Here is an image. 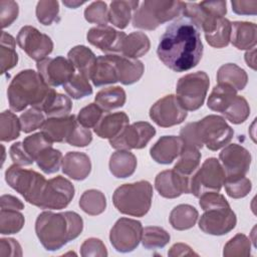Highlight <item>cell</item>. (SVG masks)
<instances>
[{"label":"cell","instance_id":"1","mask_svg":"<svg viewBox=\"0 0 257 257\" xmlns=\"http://www.w3.org/2000/svg\"><path fill=\"white\" fill-rule=\"evenodd\" d=\"M157 53L160 60L176 72L192 69L203 55L199 27L188 17L178 18L166 28Z\"/></svg>","mask_w":257,"mask_h":257},{"label":"cell","instance_id":"2","mask_svg":"<svg viewBox=\"0 0 257 257\" xmlns=\"http://www.w3.org/2000/svg\"><path fill=\"white\" fill-rule=\"evenodd\" d=\"M83 229V220L75 212H42L35 222V233L48 251H56L77 238Z\"/></svg>","mask_w":257,"mask_h":257},{"label":"cell","instance_id":"3","mask_svg":"<svg viewBox=\"0 0 257 257\" xmlns=\"http://www.w3.org/2000/svg\"><path fill=\"white\" fill-rule=\"evenodd\" d=\"M53 91L38 72L25 69L13 77L7 89V96L10 108L14 111H21L28 105L42 110Z\"/></svg>","mask_w":257,"mask_h":257},{"label":"cell","instance_id":"4","mask_svg":"<svg viewBox=\"0 0 257 257\" xmlns=\"http://www.w3.org/2000/svg\"><path fill=\"white\" fill-rule=\"evenodd\" d=\"M153 187L148 181L123 184L115 189L112 195L114 207L122 214L143 217L152 205Z\"/></svg>","mask_w":257,"mask_h":257},{"label":"cell","instance_id":"5","mask_svg":"<svg viewBox=\"0 0 257 257\" xmlns=\"http://www.w3.org/2000/svg\"><path fill=\"white\" fill-rule=\"evenodd\" d=\"M184 2L169 0H146L133 14V26L145 30H154L182 15Z\"/></svg>","mask_w":257,"mask_h":257},{"label":"cell","instance_id":"6","mask_svg":"<svg viewBox=\"0 0 257 257\" xmlns=\"http://www.w3.org/2000/svg\"><path fill=\"white\" fill-rule=\"evenodd\" d=\"M7 184L19 193L25 201L36 207L39 206L47 180L39 173L33 170L21 168V166L12 165L5 172Z\"/></svg>","mask_w":257,"mask_h":257},{"label":"cell","instance_id":"7","mask_svg":"<svg viewBox=\"0 0 257 257\" xmlns=\"http://www.w3.org/2000/svg\"><path fill=\"white\" fill-rule=\"evenodd\" d=\"M209 84L210 79L205 71L186 74L177 82L176 96L186 110H197L205 101Z\"/></svg>","mask_w":257,"mask_h":257},{"label":"cell","instance_id":"8","mask_svg":"<svg viewBox=\"0 0 257 257\" xmlns=\"http://www.w3.org/2000/svg\"><path fill=\"white\" fill-rule=\"evenodd\" d=\"M195 131L200 143L211 151H218L228 145L233 136V128L225 118L216 114H210L195 121Z\"/></svg>","mask_w":257,"mask_h":257},{"label":"cell","instance_id":"9","mask_svg":"<svg viewBox=\"0 0 257 257\" xmlns=\"http://www.w3.org/2000/svg\"><path fill=\"white\" fill-rule=\"evenodd\" d=\"M226 179L222 165L216 158L207 159L191 178L190 194L200 197L206 192H219Z\"/></svg>","mask_w":257,"mask_h":257},{"label":"cell","instance_id":"10","mask_svg":"<svg viewBox=\"0 0 257 257\" xmlns=\"http://www.w3.org/2000/svg\"><path fill=\"white\" fill-rule=\"evenodd\" d=\"M226 13V1H202L200 3L184 2L182 15L190 18L206 34Z\"/></svg>","mask_w":257,"mask_h":257},{"label":"cell","instance_id":"11","mask_svg":"<svg viewBox=\"0 0 257 257\" xmlns=\"http://www.w3.org/2000/svg\"><path fill=\"white\" fill-rule=\"evenodd\" d=\"M142 234L143 226L140 221L128 218H120L110 229V244L117 252H132L140 244Z\"/></svg>","mask_w":257,"mask_h":257},{"label":"cell","instance_id":"12","mask_svg":"<svg viewBox=\"0 0 257 257\" xmlns=\"http://www.w3.org/2000/svg\"><path fill=\"white\" fill-rule=\"evenodd\" d=\"M156 135V128L147 121H138L127 124L113 139L109 140V145L115 150L143 149Z\"/></svg>","mask_w":257,"mask_h":257},{"label":"cell","instance_id":"13","mask_svg":"<svg viewBox=\"0 0 257 257\" xmlns=\"http://www.w3.org/2000/svg\"><path fill=\"white\" fill-rule=\"evenodd\" d=\"M16 42L30 58L37 62L46 58L53 49L51 38L30 25L23 26L19 30Z\"/></svg>","mask_w":257,"mask_h":257},{"label":"cell","instance_id":"14","mask_svg":"<svg viewBox=\"0 0 257 257\" xmlns=\"http://www.w3.org/2000/svg\"><path fill=\"white\" fill-rule=\"evenodd\" d=\"M74 196V187L67 179L57 176L47 180L38 208L60 210L68 206Z\"/></svg>","mask_w":257,"mask_h":257},{"label":"cell","instance_id":"15","mask_svg":"<svg viewBox=\"0 0 257 257\" xmlns=\"http://www.w3.org/2000/svg\"><path fill=\"white\" fill-rule=\"evenodd\" d=\"M150 117L160 126L177 125L187 117V110L174 94L166 95L156 101L150 109Z\"/></svg>","mask_w":257,"mask_h":257},{"label":"cell","instance_id":"16","mask_svg":"<svg viewBox=\"0 0 257 257\" xmlns=\"http://www.w3.org/2000/svg\"><path fill=\"white\" fill-rule=\"evenodd\" d=\"M237 218L231 207H221L206 210L199 220V228L206 234L221 236L232 231Z\"/></svg>","mask_w":257,"mask_h":257},{"label":"cell","instance_id":"17","mask_svg":"<svg viewBox=\"0 0 257 257\" xmlns=\"http://www.w3.org/2000/svg\"><path fill=\"white\" fill-rule=\"evenodd\" d=\"M38 73L49 86L64 85L75 73L72 63L63 56L44 58L36 64Z\"/></svg>","mask_w":257,"mask_h":257},{"label":"cell","instance_id":"18","mask_svg":"<svg viewBox=\"0 0 257 257\" xmlns=\"http://www.w3.org/2000/svg\"><path fill=\"white\" fill-rule=\"evenodd\" d=\"M226 179L245 176L251 165V155L248 150L238 144L226 146L219 155Z\"/></svg>","mask_w":257,"mask_h":257},{"label":"cell","instance_id":"19","mask_svg":"<svg viewBox=\"0 0 257 257\" xmlns=\"http://www.w3.org/2000/svg\"><path fill=\"white\" fill-rule=\"evenodd\" d=\"M126 34L117 31L111 26H96L88 30L86 34L87 41L107 54L121 52L123 41Z\"/></svg>","mask_w":257,"mask_h":257},{"label":"cell","instance_id":"20","mask_svg":"<svg viewBox=\"0 0 257 257\" xmlns=\"http://www.w3.org/2000/svg\"><path fill=\"white\" fill-rule=\"evenodd\" d=\"M191 179L179 175L174 170L159 173L155 180V187L159 194L168 199L180 197L182 194H190Z\"/></svg>","mask_w":257,"mask_h":257},{"label":"cell","instance_id":"21","mask_svg":"<svg viewBox=\"0 0 257 257\" xmlns=\"http://www.w3.org/2000/svg\"><path fill=\"white\" fill-rule=\"evenodd\" d=\"M184 147V142L180 137L164 136L151 148L150 155L153 160L162 165H169L178 158Z\"/></svg>","mask_w":257,"mask_h":257},{"label":"cell","instance_id":"22","mask_svg":"<svg viewBox=\"0 0 257 257\" xmlns=\"http://www.w3.org/2000/svg\"><path fill=\"white\" fill-rule=\"evenodd\" d=\"M77 122V118L73 114L63 117H48L41 127V132L52 143H66Z\"/></svg>","mask_w":257,"mask_h":257},{"label":"cell","instance_id":"23","mask_svg":"<svg viewBox=\"0 0 257 257\" xmlns=\"http://www.w3.org/2000/svg\"><path fill=\"white\" fill-rule=\"evenodd\" d=\"M90 79L95 86L112 84L118 81L115 54H106L96 57Z\"/></svg>","mask_w":257,"mask_h":257},{"label":"cell","instance_id":"24","mask_svg":"<svg viewBox=\"0 0 257 257\" xmlns=\"http://www.w3.org/2000/svg\"><path fill=\"white\" fill-rule=\"evenodd\" d=\"M62 172L69 178L82 181L86 179L91 171L90 159L84 153L68 152L62 159Z\"/></svg>","mask_w":257,"mask_h":257},{"label":"cell","instance_id":"25","mask_svg":"<svg viewBox=\"0 0 257 257\" xmlns=\"http://www.w3.org/2000/svg\"><path fill=\"white\" fill-rule=\"evenodd\" d=\"M128 116L123 111L107 112L102 114L93 130L99 138L110 140L116 137L128 124Z\"/></svg>","mask_w":257,"mask_h":257},{"label":"cell","instance_id":"26","mask_svg":"<svg viewBox=\"0 0 257 257\" xmlns=\"http://www.w3.org/2000/svg\"><path fill=\"white\" fill-rule=\"evenodd\" d=\"M231 43L240 50L251 49L257 42V27L253 22L235 21L231 23Z\"/></svg>","mask_w":257,"mask_h":257},{"label":"cell","instance_id":"27","mask_svg":"<svg viewBox=\"0 0 257 257\" xmlns=\"http://www.w3.org/2000/svg\"><path fill=\"white\" fill-rule=\"evenodd\" d=\"M115 63L118 74V81L124 85H130L143 76L145 66L142 61L136 58H130L124 55L115 54Z\"/></svg>","mask_w":257,"mask_h":257},{"label":"cell","instance_id":"28","mask_svg":"<svg viewBox=\"0 0 257 257\" xmlns=\"http://www.w3.org/2000/svg\"><path fill=\"white\" fill-rule=\"evenodd\" d=\"M139 4L140 2L138 0H118L110 2L108 8L109 22L119 29L125 28Z\"/></svg>","mask_w":257,"mask_h":257},{"label":"cell","instance_id":"29","mask_svg":"<svg viewBox=\"0 0 257 257\" xmlns=\"http://www.w3.org/2000/svg\"><path fill=\"white\" fill-rule=\"evenodd\" d=\"M137 168V158L130 151L117 150L109 159V171L118 179L132 176Z\"/></svg>","mask_w":257,"mask_h":257},{"label":"cell","instance_id":"30","mask_svg":"<svg viewBox=\"0 0 257 257\" xmlns=\"http://www.w3.org/2000/svg\"><path fill=\"white\" fill-rule=\"evenodd\" d=\"M67 57L78 73L90 79L96 62V57L88 47L84 45H76L68 51Z\"/></svg>","mask_w":257,"mask_h":257},{"label":"cell","instance_id":"31","mask_svg":"<svg viewBox=\"0 0 257 257\" xmlns=\"http://www.w3.org/2000/svg\"><path fill=\"white\" fill-rule=\"evenodd\" d=\"M201 161V153L199 149L184 145L180 154V159L174 167V171L179 175L191 179L194 173L198 170Z\"/></svg>","mask_w":257,"mask_h":257},{"label":"cell","instance_id":"32","mask_svg":"<svg viewBox=\"0 0 257 257\" xmlns=\"http://www.w3.org/2000/svg\"><path fill=\"white\" fill-rule=\"evenodd\" d=\"M218 83H225L231 85L236 90H242L245 88L248 75L246 71L235 63L223 64L217 72Z\"/></svg>","mask_w":257,"mask_h":257},{"label":"cell","instance_id":"33","mask_svg":"<svg viewBox=\"0 0 257 257\" xmlns=\"http://www.w3.org/2000/svg\"><path fill=\"white\" fill-rule=\"evenodd\" d=\"M237 95V90L231 85L225 83H218L212 89L207 104L208 107L214 111L223 113L224 110L231 104Z\"/></svg>","mask_w":257,"mask_h":257},{"label":"cell","instance_id":"34","mask_svg":"<svg viewBox=\"0 0 257 257\" xmlns=\"http://www.w3.org/2000/svg\"><path fill=\"white\" fill-rule=\"evenodd\" d=\"M199 217L197 209L188 204L176 206L170 214V224L176 230L183 231L192 228Z\"/></svg>","mask_w":257,"mask_h":257},{"label":"cell","instance_id":"35","mask_svg":"<svg viewBox=\"0 0 257 257\" xmlns=\"http://www.w3.org/2000/svg\"><path fill=\"white\" fill-rule=\"evenodd\" d=\"M151 47V42L147 34L144 32L136 31L126 35L122 49L121 55H124L130 58H138L145 55Z\"/></svg>","mask_w":257,"mask_h":257},{"label":"cell","instance_id":"36","mask_svg":"<svg viewBox=\"0 0 257 257\" xmlns=\"http://www.w3.org/2000/svg\"><path fill=\"white\" fill-rule=\"evenodd\" d=\"M125 91L120 86L102 88L95 95V103L104 111L121 107L125 102Z\"/></svg>","mask_w":257,"mask_h":257},{"label":"cell","instance_id":"37","mask_svg":"<svg viewBox=\"0 0 257 257\" xmlns=\"http://www.w3.org/2000/svg\"><path fill=\"white\" fill-rule=\"evenodd\" d=\"M80 209L88 215L96 216L104 212L106 207V199L102 192L90 189L85 191L79 199Z\"/></svg>","mask_w":257,"mask_h":257},{"label":"cell","instance_id":"38","mask_svg":"<svg viewBox=\"0 0 257 257\" xmlns=\"http://www.w3.org/2000/svg\"><path fill=\"white\" fill-rule=\"evenodd\" d=\"M71 108V99L68 96L54 90L42 110L47 117H63L69 115Z\"/></svg>","mask_w":257,"mask_h":257},{"label":"cell","instance_id":"39","mask_svg":"<svg viewBox=\"0 0 257 257\" xmlns=\"http://www.w3.org/2000/svg\"><path fill=\"white\" fill-rule=\"evenodd\" d=\"M231 37V22L222 17L217 20L214 28L205 34L206 41L209 45L215 48H223L230 42Z\"/></svg>","mask_w":257,"mask_h":257},{"label":"cell","instance_id":"40","mask_svg":"<svg viewBox=\"0 0 257 257\" xmlns=\"http://www.w3.org/2000/svg\"><path fill=\"white\" fill-rule=\"evenodd\" d=\"M16 41L12 35L3 31L1 34V72L6 73L9 69L13 68L18 62V55L15 50Z\"/></svg>","mask_w":257,"mask_h":257},{"label":"cell","instance_id":"41","mask_svg":"<svg viewBox=\"0 0 257 257\" xmlns=\"http://www.w3.org/2000/svg\"><path fill=\"white\" fill-rule=\"evenodd\" d=\"M170 234L158 226H148L143 228L142 244L146 249H160L170 242Z\"/></svg>","mask_w":257,"mask_h":257},{"label":"cell","instance_id":"42","mask_svg":"<svg viewBox=\"0 0 257 257\" xmlns=\"http://www.w3.org/2000/svg\"><path fill=\"white\" fill-rule=\"evenodd\" d=\"M21 131L19 117L10 110H4L0 115V140L11 142L16 140Z\"/></svg>","mask_w":257,"mask_h":257},{"label":"cell","instance_id":"43","mask_svg":"<svg viewBox=\"0 0 257 257\" xmlns=\"http://www.w3.org/2000/svg\"><path fill=\"white\" fill-rule=\"evenodd\" d=\"M62 159L63 157L59 150L48 147L38 155L35 162L45 174H54L59 170L62 164Z\"/></svg>","mask_w":257,"mask_h":257},{"label":"cell","instance_id":"44","mask_svg":"<svg viewBox=\"0 0 257 257\" xmlns=\"http://www.w3.org/2000/svg\"><path fill=\"white\" fill-rule=\"evenodd\" d=\"M24 216L17 210H4L0 212V233L3 235L16 234L24 225Z\"/></svg>","mask_w":257,"mask_h":257},{"label":"cell","instance_id":"45","mask_svg":"<svg viewBox=\"0 0 257 257\" xmlns=\"http://www.w3.org/2000/svg\"><path fill=\"white\" fill-rule=\"evenodd\" d=\"M88 80L89 79L84 75L75 72L72 77L63 85V89L70 97L74 99L88 96L92 93V87Z\"/></svg>","mask_w":257,"mask_h":257},{"label":"cell","instance_id":"46","mask_svg":"<svg viewBox=\"0 0 257 257\" xmlns=\"http://www.w3.org/2000/svg\"><path fill=\"white\" fill-rule=\"evenodd\" d=\"M250 239L241 233L231 238L224 246L223 255L225 257H247L250 255Z\"/></svg>","mask_w":257,"mask_h":257},{"label":"cell","instance_id":"47","mask_svg":"<svg viewBox=\"0 0 257 257\" xmlns=\"http://www.w3.org/2000/svg\"><path fill=\"white\" fill-rule=\"evenodd\" d=\"M232 123L239 124L244 122L250 114V106L247 100L240 95H236L231 104L222 113Z\"/></svg>","mask_w":257,"mask_h":257},{"label":"cell","instance_id":"48","mask_svg":"<svg viewBox=\"0 0 257 257\" xmlns=\"http://www.w3.org/2000/svg\"><path fill=\"white\" fill-rule=\"evenodd\" d=\"M23 148L28 156L35 162L38 155L48 147H52V142L42 133H36L26 137L22 142Z\"/></svg>","mask_w":257,"mask_h":257},{"label":"cell","instance_id":"49","mask_svg":"<svg viewBox=\"0 0 257 257\" xmlns=\"http://www.w3.org/2000/svg\"><path fill=\"white\" fill-rule=\"evenodd\" d=\"M21 131L28 134L37 128H41L45 122V113L36 107H30L19 116Z\"/></svg>","mask_w":257,"mask_h":257},{"label":"cell","instance_id":"50","mask_svg":"<svg viewBox=\"0 0 257 257\" xmlns=\"http://www.w3.org/2000/svg\"><path fill=\"white\" fill-rule=\"evenodd\" d=\"M59 13V3L55 0H41L36 5L37 20L43 25H51Z\"/></svg>","mask_w":257,"mask_h":257},{"label":"cell","instance_id":"51","mask_svg":"<svg viewBox=\"0 0 257 257\" xmlns=\"http://www.w3.org/2000/svg\"><path fill=\"white\" fill-rule=\"evenodd\" d=\"M224 186L227 195L233 199L244 198L250 193L252 189L251 181L245 176L225 179Z\"/></svg>","mask_w":257,"mask_h":257},{"label":"cell","instance_id":"52","mask_svg":"<svg viewBox=\"0 0 257 257\" xmlns=\"http://www.w3.org/2000/svg\"><path fill=\"white\" fill-rule=\"evenodd\" d=\"M84 18L89 23L97 26H106L108 20V8L103 1H94L84 10Z\"/></svg>","mask_w":257,"mask_h":257},{"label":"cell","instance_id":"53","mask_svg":"<svg viewBox=\"0 0 257 257\" xmlns=\"http://www.w3.org/2000/svg\"><path fill=\"white\" fill-rule=\"evenodd\" d=\"M103 114V110L96 103H89L82 107L77 114V121L84 127H94Z\"/></svg>","mask_w":257,"mask_h":257},{"label":"cell","instance_id":"54","mask_svg":"<svg viewBox=\"0 0 257 257\" xmlns=\"http://www.w3.org/2000/svg\"><path fill=\"white\" fill-rule=\"evenodd\" d=\"M19 13L18 4L12 0L0 1V22L2 28L10 26L17 18Z\"/></svg>","mask_w":257,"mask_h":257},{"label":"cell","instance_id":"55","mask_svg":"<svg viewBox=\"0 0 257 257\" xmlns=\"http://www.w3.org/2000/svg\"><path fill=\"white\" fill-rule=\"evenodd\" d=\"M80 254L83 257H105L107 250L100 239L88 238L82 243Z\"/></svg>","mask_w":257,"mask_h":257},{"label":"cell","instance_id":"56","mask_svg":"<svg viewBox=\"0 0 257 257\" xmlns=\"http://www.w3.org/2000/svg\"><path fill=\"white\" fill-rule=\"evenodd\" d=\"M199 204L201 208L206 211L209 209L214 208H221V207H229V203L226 200V198L219 194L218 192H206L200 197Z\"/></svg>","mask_w":257,"mask_h":257},{"label":"cell","instance_id":"57","mask_svg":"<svg viewBox=\"0 0 257 257\" xmlns=\"http://www.w3.org/2000/svg\"><path fill=\"white\" fill-rule=\"evenodd\" d=\"M92 141V135L89 128L82 126L79 122H77L74 127L71 136L67 140V144L74 147H86Z\"/></svg>","mask_w":257,"mask_h":257},{"label":"cell","instance_id":"58","mask_svg":"<svg viewBox=\"0 0 257 257\" xmlns=\"http://www.w3.org/2000/svg\"><path fill=\"white\" fill-rule=\"evenodd\" d=\"M9 153H10V158L13 161L14 165H17V166H30V165H32L34 163V161L25 152L21 142L14 143L10 147Z\"/></svg>","mask_w":257,"mask_h":257},{"label":"cell","instance_id":"59","mask_svg":"<svg viewBox=\"0 0 257 257\" xmlns=\"http://www.w3.org/2000/svg\"><path fill=\"white\" fill-rule=\"evenodd\" d=\"M232 10L238 15H255L257 13L256 0H233Z\"/></svg>","mask_w":257,"mask_h":257},{"label":"cell","instance_id":"60","mask_svg":"<svg viewBox=\"0 0 257 257\" xmlns=\"http://www.w3.org/2000/svg\"><path fill=\"white\" fill-rule=\"evenodd\" d=\"M0 256H22V249L20 244L12 238L0 239Z\"/></svg>","mask_w":257,"mask_h":257},{"label":"cell","instance_id":"61","mask_svg":"<svg viewBox=\"0 0 257 257\" xmlns=\"http://www.w3.org/2000/svg\"><path fill=\"white\" fill-rule=\"evenodd\" d=\"M1 209L4 210H23L24 204L16 197L11 195H2L1 196Z\"/></svg>","mask_w":257,"mask_h":257},{"label":"cell","instance_id":"62","mask_svg":"<svg viewBox=\"0 0 257 257\" xmlns=\"http://www.w3.org/2000/svg\"><path fill=\"white\" fill-rule=\"evenodd\" d=\"M169 256L172 257H177V256H198V254L196 252L193 251V249L184 243H176L174 244L169 252H168Z\"/></svg>","mask_w":257,"mask_h":257},{"label":"cell","instance_id":"63","mask_svg":"<svg viewBox=\"0 0 257 257\" xmlns=\"http://www.w3.org/2000/svg\"><path fill=\"white\" fill-rule=\"evenodd\" d=\"M255 47L249 49L246 53H245V61L247 63L248 66H250L253 69H256V62H255Z\"/></svg>","mask_w":257,"mask_h":257},{"label":"cell","instance_id":"64","mask_svg":"<svg viewBox=\"0 0 257 257\" xmlns=\"http://www.w3.org/2000/svg\"><path fill=\"white\" fill-rule=\"evenodd\" d=\"M65 6L68 8H77L78 6H81L82 4L85 3V1H77V0H63L62 2Z\"/></svg>","mask_w":257,"mask_h":257}]
</instances>
